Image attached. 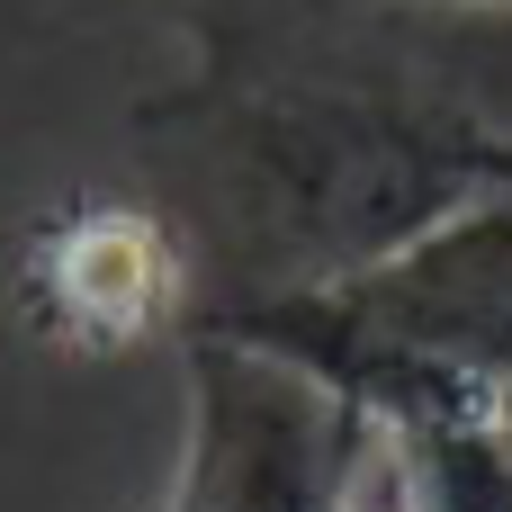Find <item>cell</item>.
I'll use <instances>...</instances> for the list:
<instances>
[{
  "instance_id": "4",
  "label": "cell",
  "mask_w": 512,
  "mask_h": 512,
  "mask_svg": "<svg viewBox=\"0 0 512 512\" xmlns=\"http://www.w3.org/2000/svg\"><path fill=\"white\" fill-rule=\"evenodd\" d=\"M189 423L162 512H351L378 477L369 423L306 369L189 333Z\"/></svg>"
},
{
  "instance_id": "6",
  "label": "cell",
  "mask_w": 512,
  "mask_h": 512,
  "mask_svg": "<svg viewBox=\"0 0 512 512\" xmlns=\"http://www.w3.org/2000/svg\"><path fill=\"white\" fill-rule=\"evenodd\" d=\"M468 162H477V189H504V198H512V135H504V126H486V117H477Z\"/></svg>"
},
{
  "instance_id": "3",
  "label": "cell",
  "mask_w": 512,
  "mask_h": 512,
  "mask_svg": "<svg viewBox=\"0 0 512 512\" xmlns=\"http://www.w3.org/2000/svg\"><path fill=\"white\" fill-rule=\"evenodd\" d=\"M9 324L54 360H126L198 333V252L153 189H63L9 234Z\"/></svg>"
},
{
  "instance_id": "8",
  "label": "cell",
  "mask_w": 512,
  "mask_h": 512,
  "mask_svg": "<svg viewBox=\"0 0 512 512\" xmlns=\"http://www.w3.org/2000/svg\"><path fill=\"white\" fill-rule=\"evenodd\" d=\"M351 512H369V504H351Z\"/></svg>"
},
{
  "instance_id": "2",
  "label": "cell",
  "mask_w": 512,
  "mask_h": 512,
  "mask_svg": "<svg viewBox=\"0 0 512 512\" xmlns=\"http://www.w3.org/2000/svg\"><path fill=\"white\" fill-rule=\"evenodd\" d=\"M198 333H225V342H252L270 360L306 369L369 432L423 396H459V387L512 396V198L477 189L405 252H387L333 288L207 315Z\"/></svg>"
},
{
  "instance_id": "7",
  "label": "cell",
  "mask_w": 512,
  "mask_h": 512,
  "mask_svg": "<svg viewBox=\"0 0 512 512\" xmlns=\"http://www.w3.org/2000/svg\"><path fill=\"white\" fill-rule=\"evenodd\" d=\"M432 9H512V0H432Z\"/></svg>"
},
{
  "instance_id": "1",
  "label": "cell",
  "mask_w": 512,
  "mask_h": 512,
  "mask_svg": "<svg viewBox=\"0 0 512 512\" xmlns=\"http://www.w3.org/2000/svg\"><path fill=\"white\" fill-rule=\"evenodd\" d=\"M477 117L396 63L333 54L279 18H198V63L135 108L144 189L198 252V324L333 288L477 198Z\"/></svg>"
},
{
  "instance_id": "5",
  "label": "cell",
  "mask_w": 512,
  "mask_h": 512,
  "mask_svg": "<svg viewBox=\"0 0 512 512\" xmlns=\"http://www.w3.org/2000/svg\"><path fill=\"white\" fill-rule=\"evenodd\" d=\"M378 477L396 512H512V396L504 387H459L387 414L378 432Z\"/></svg>"
}]
</instances>
